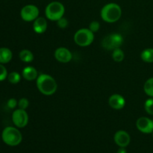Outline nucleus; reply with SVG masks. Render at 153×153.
Segmentation results:
<instances>
[{"label": "nucleus", "mask_w": 153, "mask_h": 153, "mask_svg": "<svg viewBox=\"0 0 153 153\" xmlns=\"http://www.w3.org/2000/svg\"><path fill=\"white\" fill-rule=\"evenodd\" d=\"M39 91L45 96H52L56 92L58 85L53 77L47 74H40L37 79Z\"/></svg>", "instance_id": "1"}, {"label": "nucleus", "mask_w": 153, "mask_h": 153, "mask_svg": "<svg viewBox=\"0 0 153 153\" xmlns=\"http://www.w3.org/2000/svg\"><path fill=\"white\" fill-rule=\"evenodd\" d=\"M122 15V10L119 4L116 3H108L101 10L102 19L105 22L112 23L119 20Z\"/></svg>", "instance_id": "2"}, {"label": "nucleus", "mask_w": 153, "mask_h": 153, "mask_svg": "<svg viewBox=\"0 0 153 153\" xmlns=\"http://www.w3.org/2000/svg\"><path fill=\"white\" fill-rule=\"evenodd\" d=\"M2 140L6 144L11 146H15L19 145L22 141V134L17 128L14 127H6L1 134Z\"/></svg>", "instance_id": "3"}, {"label": "nucleus", "mask_w": 153, "mask_h": 153, "mask_svg": "<svg viewBox=\"0 0 153 153\" xmlns=\"http://www.w3.org/2000/svg\"><path fill=\"white\" fill-rule=\"evenodd\" d=\"M65 7L62 3L59 1H52L46 7L45 14L47 19L52 21H58L64 17Z\"/></svg>", "instance_id": "4"}, {"label": "nucleus", "mask_w": 153, "mask_h": 153, "mask_svg": "<svg viewBox=\"0 0 153 153\" xmlns=\"http://www.w3.org/2000/svg\"><path fill=\"white\" fill-rule=\"evenodd\" d=\"M94 32L89 28H81L74 35V41L79 46H88L94 42Z\"/></svg>", "instance_id": "5"}, {"label": "nucleus", "mask_w": 153, "mask_h": 153, "mask_svg": "<svg viewBox=\"0 0 153 153\" xmlns=\"http://www.w3.org/2000/svg\"><path fill=\"white\" fill-rule=\"evenodd\" d=\"M123 38L120 34H111L108 35L103 39L102 42L103 48L108 50H114L115 49L120 48V46L123 44Z\"/></svg>", "instance_id": "6"}, {"label": "nucleus", "mask_w": 153, "mask_h": 153, "mask_svg": "<svg viewBox=\"0 0 153 153\" xmlns=\"http://www.w3.org/2000/svg\"><path fill=\"white\" fill-rule=\"evenodd\" d=\"M39 9L34 4H27L24 6L20 11L21 18L25 22L34 21L39 16Z\"/></svg>", "instance_id": "7"}, {"label": "nucleus", "mask_w": 153, "mask_h": 153, "mask_svg": "<svg viewBox=\"0 0 153 153\" xmlns=\"http://www.w3.org/2000/svg\"><path fill=\"white\" fill-rule=\"evenodd\" d=\"M12 120L18 128H24L28 123V115L25 110L16 109L12 114Z\"/></svg>", "instance_id": "8"}, {"label": "nucleus", "mask_w": 153, "mask_h": 153, "mask_svg": "<svg viewBox=\"0 0 153 153\" xmlns=\"http://www.w3.org/2000/svg\"><path fill=\"white\" fill-rule=\"evenodd\" d=\"M136 126L137 129L145 134H149L153 132V120L142 117H140L136 122Z\"/></svg>", "instance_id": "9"}, {"label": "nucleus", "mask_w": 153, "mask_h": 153, "mask_svg": "<svg viewBox=\"0 0 153 153\" xmlns=\"http://www.w3.org/2000/svg\"><path fill=\"white\" fill-rule=\"evenodd\" d=\"M55 58L61 63H68L73 58V55L68 49L64 47H60L55 50Z\"/></svg>", "instance_id": "10"}, {"label": "nucleus", "mask_w": 153, "mask_h": 153, "mask_svg": "<svg viewBox=\"0 0 153 153\" xmlns=\"http://www.w3.org/2000/svg\"><path fill=\"white\" fill-rule=\"evenodd\" d=\"M130 136L126 131H117L116 134L114 135V141L117 143V145H118L120 147H126L130 143Z\"/></svg>", "instance_id": "11"}, {"label": "nucleus", "mask_w": 153, "mask_h": 153, "mask_svg": "<svg viewBox=\"0 0 153 153\" xmlns=\"http://www.w3.org/2000/svg\"><path fill=\"white\" fill-rule=\"evenodd\" d=\"M109 105L114 109L120 110L123 108L126 105V100L123 96L120 94H113L111 96L108 100Z\"/></svg>", "instance_id": "12"}, {"label": "nucleus", "mask_w": 153, "mask_h": 153, "mask_svg": "<svg viewBox=\"0 0 153 153\" xmlns=\"http://www.w3.org/2000/svg\"><path fill=\"white\" fill-rule=\"evenodd\" d=\"M47 21L43 17H37L33 23V29L37 34H43L47 29Z\"/></svg>", "instance_id": "13"}, {"label": "nucleus", "mask_w": 153, "mask_h": 153, "mask_svg": "<svg viewBox=\"0 0 153 153\" xmlns=\"http://www.w3.org/2000/svg\"><path fill=\"white\" fill-rule=\"evenodd\" d=\"M22 76L27 81H34L38 77L37 70L33 67H26L22 70Z\"/></svg>", "instance_id": "14"}, {"label": "nucleus", "mask_w": 153, "mask_h": 153, "mask_svg": "<svg viewBox=\"0 0 153 153\" xmlns=\"http://www.w3.org/2000/svg\"><path fill=\"white\" fill-rule=\"evenodd\" d=\"M13 54L7 48H0V64H7L12 59Z\"/></svg>", "instance_id": "15"}, {"label": "nucleus", "mask_w": 153, "mask_h": 153, "mask_svg": "<svg viewBox=\"0 0 153 153\" xmlns=\"http://www.w3.org/2000/svg\"><path fill=\"white\" fill-rule=\"evenodd\" d=\"M19 56L21 61L25 63H30L34 60V55L31 51L28 49H23L21 51Z\"/></svg>", "instance_id": "16"}, {"label": "nucleus", "mask_w": 153, "mask_h": 153, "mask_svg": "<svg viewBox=\"0 0 153 153\" xmlns=\"http://www.w3.org/2000/svg\"><path fill=\"white\" fill-rule=\"evenodd\" d=\"M140 58L146 63H153V49L148 48L144 49L140 54Z\"/></svg>", "instance_id": "17"}, {"label": "nucleus", "mask_w": 153, "mask_h": 153, "mask_svg": "<svg viewBox=\"0 0 153 153\" xmlns=\"http://www.w3.org/2000/svg\"><path fill=\"white\" fill-rule=\"evenodd\" d=\"M143 90L146 95L153 98V77L146 80L143 86Z\"/></svg>", "instance_id": "18"}, {"label": "nucleus", "mask_w": 153, "mask_h": 153, "mask_svg": "<svg viewBox=\"0 0 153 153\" xmlns=\"http://www.w3.org/2000/svg\"><path fill=\"white\" fill-rule=\"evenodd\" d=\"M112 58L117 62H120V61H123L124 58H125V54L122 49L117 48V49H114L113 53H112Z\"/></svg>", "instance_id": "19"}, {"label": "nucleus", "mask_w": 153, "mask_h": 153, "mask_svg": "<svg viewBox=\"0 0 153 153\" xmlns=\"http://www.w3.org/2000/svg\"><path fill=\"white\" fill-rule=\"evenodd\" d=\"M7 79L10 83L11 84H17L19 83L21 79L20 75L16 72H12L7 76Z\"/></svg>", "instance_id": "20"}, {"label": "nucleus", "mask_w": 153, "mask_h": 153, "mask_svg": "<svg viewBox=\"0 0 153 153\" xmlns=\"http://www.w3.org/2000/svg\"><path fill=\"white\" fill-rule=\"evenodd\" d=\"M144 108L146 113L149 115H153V98L148 99L144 103Z\"/></svg>", "instance_id": "21"}, {"label": "nucleus", "mask_w": 153, "mask_h": 153, "mask_svg": "<svg viewBox=\"0 0 153 153\" xmlns=\"http://www.w3.org/2000/svg\"><path fill=\"white\" fill-rule=\"evenodd\" d=\"M28 105H29V101L26 98L20 99L18 102V106H19V108L20 109L25 110L28 107Z\"/></svg>", "instance_id": "22"}, {"label": "nucleus", "mask_w": 153, "mask_h": 153, "mask_svg": "<svg viewBox=\"0 0 153 153\" xmlns=\"http://www.w3.org/2000/svg\"><path fill=\"white\" fill-rule=\"evenodd\" d=\"M100 28V24L98 21H93L91 22L89 25V29L91 30L92 32H97L99 31Z\"/></svg>", "instance_id": "23"}, {"label": "nucleus", "mask_w": 153, "mask_h": 153, "mask_svg": "<svg viewBox=\"0 0 153 153\" xmlns=\"http://www.w3.org/2000/svg\"><path fill=\"white\" fill-rule=\"evenodd\" d=\"M7 77V72L5 67L2 65V64H0V82L4 81Z\"/></svg>", "instance_id": "24"}, {"label": "nucleus", "mask_w": 153, "mask_h": 153, "mask_svg": "<svg viewBox=\"0 0 153 153\" xmlns=\"http://www.w3.org/2000/svg\"><path fill=\"white\" fill-rule=\"evenodd\" d=\"M57 25H58V26L59 27V28H67V25H68V20H67L66 18L62 17L57 21Z\"/></svg>", "instance_id": "25"}, {"label": "nucleus", "mask_w": 153, "mask_h": 153, "mask_svg": "<svg viewBox=\"0 0 153 153\" xmlns=\"http://www.w3.org/2000/svg\"><path fill=\"white\" fill-rule=\"evenodd\" d=\"M17 105H18L17 101H16V99H14V98L10 99V100H9L7 102V107L10 108H11V109L15 108Z\"/></svg>", "instance_id": "26"}, {"label": "nucleus", "mask_w": 153, "mask_h": 153, "mask_svg": "<svg viewBox=\"0 0 153 153\" xmlns=\"http://www.w3.org/2000/svg\"><path fill=\"white\" fill-rule=\"evenodd\" d=\"M117 153H127L126 150L125 149V147H121L119 150L117 151Z\"/></svg>", "instance_id": "27"}, {"label": "nucleus", "mask_w": 153, "mask_h": 153, "mask_svg": "<svg viewBox=\"0 0 153 153\" xmlns=\"http://www.w3.org/2000/svg\"><path fill=\"white\" fill-rule=\"evenodd\" d=\"M152 137H153V132H152Z\"/></svg>", "instance_id": "28"}]
</instances>
